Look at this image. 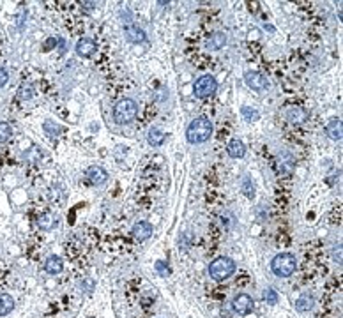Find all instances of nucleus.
Instances as JSON below:
<instances>
[{
  "mask_svg": "<svg viewBox=\"0 0 343 318\" xmlns=\"http://www.w3.org/2000/svg\"><path fill=\"white\" fill-rule=\"evenodd\" d=\"M32 96H34V87H32L30 84H23L22 87H20L18 90V99H22V101H25V99H30Z\"/></svg>",
  "mask_w": 343,
  "mask_h": 318,
  "instance_id": "4be33fe9",
  "label": "nucleus"
},
{
  "mask_svg": "<svg viewBox=\"0 0 343 318\" xmlns=\"http://www.w3.org/2000/svg\"><path fill=\"white\" fill-rule=\"evenodd\" d=\"M136 114H138V104L133 99L130 98L120 99L114 108V120L117 124H130L136 117Z\"/></svg>",
  "mask_w": 343,
  "mask_h": 318,
  "instance_id": "7ed1b4c3",
  "label": "nucleus"
},
{
  "mask_svg": "<svg viewBox=\"0 0 343 318\" xmlns=\"http://www.w3.org/2000/svg\"><path fill=\"white\" fill-rule=\"evenodd\" d=\"M332 256H334V260L338 262V264H342V246H338V251L334 250V253H332Z\"/></svg>",
  "mask_w": 343,
  "mask_h": 318,
  "instance_id": "cd10ccee",
  "label": "nucleus"
},
{
  "mask_svg": "<svg viewBox=\"0 0 343 318\" xmlns=\"http://www.w3.org/2000/svg\"><path fill=\"white\" fill-rule=\"evenodd\" d=\"M226 42V36L222 34V32H216V34L210 36V39L207 41V48L210 50H222Z\"/></svg>",
  "mask_w": 343,
  "mask_h": 318,
  "instance_id": "a211bd4d",
  "label": "nucleus"
},
{
  "mask_svg": "<svg viewBox=\"0 0 343 318\" xmlns=\"http://www.w3.org/2000/svg\"><path fill=\"white\" fill-rule=\"evenodd\" d=\"M286 117H288L290 122L301 124V122H304L308 118V112L304 108H301V106H290L288 110H286Z\"/></svg>",
  "mask_w": 343,
  "mask_h": 318,
  "instance_id": "ddd939ff",
  "label": "nucleus"
},
{
  "mask_svg": "<svg viewBox=\"0 0 343 318\" xmlns=\"http://www.w3.org/2000/svg\"><path fill=\"white\" fill-rule=\"evenodd\" d=\"M44 269L48 274H58V272H62V269H64V262H62L60 256L52 254V256H48V260H46Z\"/></svg>",
  "mask_w": 343,
  "mask_h": 318,
  "instance_id": "4468645a",
  "label": "nucleus"
},
{
  "mask_svg": "<svg viewBox=\"0 0 343 318\" xmlns=\"http://www.w3.org/2000/svg\"><path fill=\"white\" fill-rule=\"evenodd\" d=\"M156 269L160 270V272L163 274V276H168V272H170V269H166V267H164V265L161 264V262H158V264H156Z\"/></svg>",
  "mask_w": 343,
  "mask_h": 318,
  "instance_id": "bb28decb",
  "label": "nucleus"
},
{
  "mask_svg": "<svg viewBox=\"0 0 343 318\" xmlns=\"http://www.w3.org/2000/svg\"><path fill=\"white\" fill-rule=\"evenodd\" d=\"M150 234H152V224L147 223V221H138V223L133 226V235H134V238H138V240L149 238Z\"/></svg>",
  "mask_w": 343,
  "mask_h": 318,
  "instance_id": "9b49d317",
  "label": "nucleus"
},
{
  "mask_svg": "<svg viewBox=\"0 0 343 318\" xmlns=\"http://www.w3.org/2000/svg\"><path fill=\"white\" fill-rule=\"evenodd\" d=\"M252 308H253V300H252V297H250L248 294H239V296L232 300L234 313L240 314V316L248 314L250 311H252Z\"/></svg>",
  "mask_w": 343,
  "mask_h": 318,
  "instance_id": "423d86ee",
  "label": "nucleus"
},
{
  "mask_svg": "<svg viewBox=\"0 0 343 318\" xmlns=\"http://www.w3.org/2000/svg\"><path fill=\"white\" fill-rule=\"evenodd\" d=\"M12 129L8 122H0V144H6V142L11 138Z\"/></svg>",
  "mask_w": 343,
  "mask_h": 318,
  "instance_id": "5701e85b",
  "label": "nucleus"
},
{
  "mask_svg": "<svg viewBox=\"0 0 343 318\" xmlns=\"http://www.w3.org/2000/svg\"><path fill=\"white\" fill-rule=\"evenodd\" d=\"M240 114H242L244 120H248V122H253V120H256V118L260 117L258 112H256V110H252L250 106H244L242 110H240Z\"/></svg>",
  "mask_w": 343,
  "mask_h": 318,
  "instance_id": "b1692460",
  "label": "nucleus"
},
{
  "mask_svg": "<svg viewBox=\"0 0 343 318\" xmlns=\"http://www.w3.org/2000/svg\"><path fill=\"white\" fill-rule=\"evenodd\" d=\"M124 34H126L128 41L134 42V44H138V42H144L145 41V32L142 30V28H138L136 25H128L126 28H124Z\"/></svg>",
  "mask_w": 343,
  "mask_h": 318,
  "instance_id": "f8f14e48",
  "label": "nucleus"
},
{
  "mask_svg": "<svg viewBox=\"0 0 343 318\" xmlns=\"http://www.w3.org/2000/svg\"><path fill=\"white\" fill-rule=\"evenodd\" d=\"M226 152H228L230 158L239 159L246 154V147H244V144L240 140H232L228 144V147H226Z\"/></svg>",
  "mask_w": 343,
  "mask_h": 318,
  "instance_id": "dca6fc26",
  "label": "nucleus"
},
{
  "mask_svg": "<svg viewBox=\"0 0 343 318\" xmlns=\"http://www.w3.org/2000/svg\"><path fill=\"white\" fill-rule=\"evenodd\" d=\"M14 310V299L9 294H0V316H6Z\"/></svg>",
  "mask_w": 343,
  "mask_h": 318,
  "instance_id": "f3484780",
  "label": "nucleus"
},
{
  "mask_svg": "<svg viewBox=\"0 0 343 318\" xmlns=\"http://www.w3.org/2000/svg\"><path fill=\"white\" fill-rule=\"evenodd\" d=\"M212 134V124L207 117H196L190 126H188L186 138L190 144H206Z\"/></svg>",
  "mask_w": 343,
  "mask_h": 318,
  "instance_id": "f257e3e1",
  "label": "nucleus"
},
{
  "mask_svg": "<svg viewBox=\"0 0 343 318\" xmlns=\"http://www.w3.org/2000/svg\"><path fill=\"white\" fill-rule=\"evenodd\" d=\"M313 297L310 296V294H302L301 297H299L298 300H296V308H298V311H310L313 308Z\"/></svg>",
  "mask_w": 343,
  "mask_h": 318,
  "instance_id": "aec40b11",
  "label": "nucleus"
},
{
  "mask_svg": "<svg viewBox=\"0 0 343 318\" xmlns=\"http://www.w3.org/2000/svg\"><path fill=\"white\" fill-rule=\"evenodd\" d=\"M326 132H328V136L331 138V140H342L343 136V124L340 118H331V120L328 122V126H326Z\"/></svg>",
  "mask_w": 343,
  "mask_h": 318,
  "instance_id": "9d476101",
  "label": "nucleus"
},
{
  "mask_svg": "<svg viewBox=\"0 0 343 318\" xmlns=\"http://www.w3.org/2000/svg\"><path fill=\"white\" fill-rule=\"evenodd\" d=\"M38 224H39V228H41V230H52V228H54V224H55L54 214H52V212H42L41 216H39V220H38Z\"/></svg>",
  "mask_w": 343,
  "mask_h": 318,
  "instance_id": "6ab92c4d",
  "label": "nucleus"
},
{
  "mask_svg": "<svg viewBox=\"0 0 343 318\" xmlns=\"http://www.w3.org/2000/svg\"><path fill=\"white\" fill-rule=\"evenodd\" d=\"M296 267H298V262H296V256L290 253H280L272 258L271 262V269L276 276L280 278H288L296 272Z\"/></svg>",
  "mask_w": 343,
  "mask_h": 318,
  "instance_id": "f03ea898",
  "label": "nucleus"
},
{
  "mask_svg": "<svg viewBox=\"0 0 343 318\" xmlns=\"http://www.w3.org/2000/svg\"><path fill=\"white\" fill-rule=\"evenodd\" d=\"M244 82H246V85H248L250 88H253V90L260 92V90H266L267 88V80L256 71L246 72V74H244Z\"/></svg>",
  "mask_w": 343,
  "mask_h": 318,
  "instance_id": "0eeeda50",
  "label": "nucleus"
},
{
  "mask_svg": "<svg viewBox=\"0 0 343 318\" xmlns=\"http://www.w3.org/2000/svg\"><path fill=\"white\" fill-rule=\"evenodd\" d=\"M76 53L80 55V57H92L96 53V50H98V46H96V42L92 41L90 38H84V39H80V41L76 42Z\"/></svg>",
  "mask_w": 343,
  "mask_h": 318,
  "instance_id": "1a4fd4ad",
  "label": "nucleus"
},
{
  "mask_svg": "<svg viewBox=\"0 0 343 318\" xmlns=\"http://www.w3.org/2000/svg\"><path fill=\"white\" fill-rule=\"evenodd\" d=\"M218 88V82L216 78H214L212 74H204L200 76L196 82H194L193 85V92L196 98H209V96H212L214 92H216Z\"/></svg>",
  "mask_w": 343,
  "mask_h": 318,
  "instance_id": "39448f33",
  "label": "nucleus"
},
{
  "mask_svg": "<svg viewBox=\"0 0 343 318\" xmlns=\"http://www.w3.org/2000/svg\"><path fill=\"white\" fill-rule=\"evenodd\" d=\"M266 299H267V302H269V304H276V302H278V296H276V292L272 290V288H267Z\"/></svg>",
  "mask_w": 343,
  "mask_h": 318,
  "instance_id": "393cba45",
  "label": "nucleus"
},
{
  "mask_svg": "<svg viewBox=\"0 0 343 318\" xmlns=\"http://www.w3.org/2000/svg\"><path fill=\"white\" fill-rule=\"evenodd\" d=\"M164 140H166V134H164L160 128H150L149 129V134H147V142H149V145H152V147H160V145H163Z\"/></svg>",
  "mask_w": 343,
  "mask_h": 318,
  "instance_id": "2eb2a0df",
  "label": "nucleus"
},
{
  "mask_svg": "<svg viewBox=\"0 0 343 318\" xmlns=\"http://www.w3.org/2000/svg\"><path fill=\"white\" fill-rule=\"evenodd\" d=\"M236 270V262L228 256H220L209 265V276L214 281H223L230 278Z\"/></svg>",
  "mask_w": 343,
  "mask_h": 318,
  "instance_id": "20e7f679",
  "label": "nucleus"
},
{
  "mask_svg": "<svg viewBox=\"0 0 343 318\" xmlns=\"http://www.w3.org/2000/svg\"><path fill=\"white\" fill-rule=\"evenodd\" d=\"M8 80H9L8 71H6L4 68H0V87H4V85L8 84Z\"/></svg>",
  "mask_w": 343,
  "mask_h": 318,
  "instance_id": "a878e982",
  "label": "nucleus"
},
{
  "mask_svg": "<svg viewBox=\"0 0 343 318\" xmlns=\"http://www.w3.org/2000/svg\"><path fill=\"white\" fill-rule=\"evenodd\" d=\"M42 128H44V131H46V134H48V136H57L58 132H62V129H64L62 126L55 124L54 120H46Z\"/></svg>",
  "mask_w": 343,
  "mask_h": 318,
  "instance_id": "412c9836",
  "label": "nucleus"
},
{
  "mask_svg": "<svg viewBox=\"0 0 343 318\" xmlns=\"http://www.w3.org/2000/svg\"><path fill=\"white\" fill-rule=\"evenodd\" d=\"M87 177L94 186H101V184H104V182H106L108 174H106V170H104L103 166H98V164H94V166H88Z\"/></svg>",
  "mask_w": 343,
  "mask_h": 318,
  "instance_id": "6e6552de",
  "label": "nucleus"
}]
</instances>
